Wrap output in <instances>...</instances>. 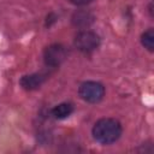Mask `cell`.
I'll use <instances>...</instances> for the list:
<instances>
[{"mask_svg":"<svg viewBox=\"0 0 154 154\" xmlns=\"http://www.w3.org/2000/svg\"><path fill=\"white\" fill-rule=\"evenodd\" d=\"M71 4L73 5H77V6H83V5H87L89 2H91L93 0H69Z\"/></svg>","mask_w":154,"mask_h":154,"instance_id":"obj_9","label":"cell"},{"mask_svg":"<svg viewBox=\"0 0 154 154\" xmlns=\"http://www.w3.org/2000/svg\"><path fill=\"white\" fill-rule=\"evenodd\" d=\"M79 96L90 103H96L102 100L105 95V88L101 83L94 82V81H88L81 84L79 87Z\"/></svg>","mask_w":154,"mask_h":154,"instance_id":"obj_2","label":"cell"},{"mask_svg":"<svg viewBox=\"0 0 154 154\" xmlns=\"http://www.w3.org/2000/svg\"><path fill=\"white\" fill-rule=\"evenodd\" d=\"M73 111V107L71 103H67V102H63V103H59L58 106H55L53 109H52V116L57 119H63V118H66L69 117Z\"/></svg>","mask_w":154,"mask_h":154,"instance_id":"obj_7","label":"cell"},{"mask_svg":"<svg viewBox=\"0 0 154 154\" xmlns=\"http://www.w3.org/2000/svg\"><path fill=\"white\" fill-rule=\"evenodd\" d=\"M67 57V51L64 46L54 43L48 46L43 52V59L48 66H59Z\"/></svg>","mask_w":154,"mask_h":154,"instance_id":"obj_4","label":"cell"},{"mask_svg":"<svg viewBox=\"0 0 154 154\" xmlns=\"http://www.w3.org/2000/svg\"><path fill=\"white\" fill-rule=\"evenodd\" d=\"M93 19H94L93 14L88 11H77L72 16V23L79 28H84V26L90 25Z\"/></svg>","mask_w":154,"mask_h":154,"instance_id":"obj_6","label":"cell"},{"mask_svg":"<svg viewBox=\"0 0 154 154\" xmlns=\"http://www.w3.org/2000/svg\"><path fill=\"white\" fill-rule=\"evenodd\" d=\"M99 45H100L99 36L95 32L89 31V30L81 31L75 37V46L77 47V49L84 53L95 51L99 47Z\"/></svg>","mask_w":154,"mask_h":154,"instance_id":"obj_3","label":"cell"},{"mask_svg":"<svg viewBox=\"0 0 154 154\" xmlns=\"http://www.w3.org/2000/svg\"><path fill=\"white\" fill-rule=\"evenodd\" d=\"M46 79V76L42 73H32V75H28L24 76L20 79V85L26 89V90H34L37 89Z\"/></svg>","mask_w":154,"mask_h":154,"instance_id":"obj_5","label":"cell"},{"mask_svg":"<svg viewBox=\"0 0 154 154\" xmlns=\"http://www.w3.org/2000/svg\"><path fill=\"white\" fill-rule=\"evenodd\" d=\"M122 135V125L112 118H102L93 126V136L101 144H111Z\"/></svg>","mask_w":154,"mask_h":154,"instance_id":"obj_1","label":"cell"},{"mask_svg":"<svg viewBox=\"0 0 154 154\" xmlns=\"http://www.w3.org/2000/svg\"><path fill=\"white\" fill-rule=\"evenodd\" d=\"M141 42L144 46V48H147L149 52H153L154 51V30L148 29L146 32H143L141 37Z\"/></svg>","mask_w":154,"mask_h":154,"instance_id":"obj_8","label":"cell"}]
</instances>
